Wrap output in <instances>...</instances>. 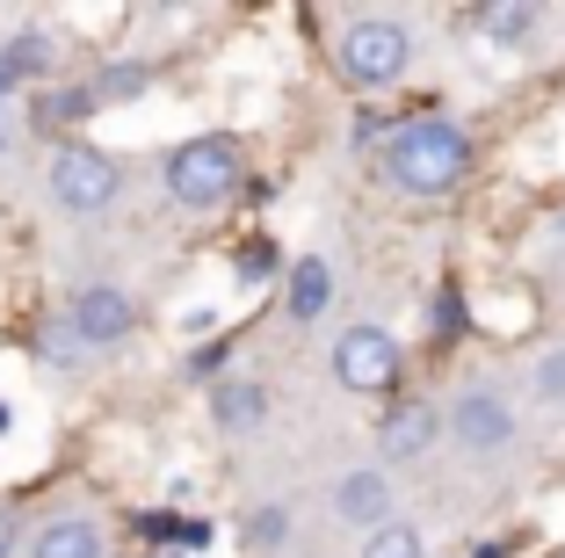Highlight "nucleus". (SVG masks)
<instances>
[{"label": "nucleus", "mask_w": 565, "mask_h": 558, "mask_svg": "<svg viewBox=\"0 0 565 558\" xmlns=\"http://www.w3.org/2000/svg\"><path fill=\"white\" fill-rule=\"evenodd\" d=\"M384 175L406 197H449L457 181L471 175V138L449 124V116H414L392 146H384Z\"/></svg>", "instance_id": "f257e3e1"}, {"label": "nucleus", "mask_w": 565, "mask_h": 558, "mask_svg": "<svg viewBox=\"0 0 565 558\" xmlns=\"http://www.w3.org/2000/svg\"><path fill=\"white\" fill-rule=\"evenodd\" d=\"M160 181L182 211H211V203H225L239 189V146L233 138H189V146L167 152Z\"/></svg>", "instance_id": "f03ea898"}, {"label": "nucleus", "mask_w": 565, "mask_h": 558, "mask_svg": "<svg viewBox=\"0 0 565 558\" xmlns=\"http://www.w3.org/2000/svg\"><path fill=\"white\" fill-rule=\"evenodd\" d=\"M333 59H341V81L349 87H392L406 66H414V36H406L399 22H384V15H363V22L341 30Z\"/></svg>", "instance_id": "7ed1b4c3"}, {"label": "nucleus", "mask_w": 565, "mask_h": 558, "mask_svg": "<svg viewBox=\"0 0 565 558\" xmlns=\"http://www.w3.org/2000/svg\"><path fill=\"white\" fill-rule=\"evenodd\" d=\"M51 197L66 203V211L95 218L124 197V167L95 146H66V152H51Z\"/></svg>", "instance_id": "20e7f679"}, {"label": "nucleus", "mask_w": 565, "mask_h": 558, "mask_svg": "<svg viewBox=\"0 0 565 558\" xmlns=\"http://www.w3.org/2000/svg\"><path fill=\"white\" fill-rule=\"evenodd\" d=\"M399 334L384 327H349L333 341V378L349 385V392H392L399 385Z\"/></svg>", "instance_id": "39448f33"}, {"label": "nucleus", "mask_w": 565, "mask_h": 558, "mask_svg": "<svg viewBox=\"0 0 565 558\" xmlns=\"http://www.w3.org/2000/svg\"><path fill=\"white\" fill-rule=\"evenodd\" d=\"M66 327H73V341H81V348H117V341H131L138 305H131L124 283H87V291L73 297Z\"/></svg>", "instance_id": "423d86ee"}, {"label": "nucleus", "mask_w": 565, "mask_h": 558, "mask_svg": "<svg viewBox=\"0 0 565 558\" xmlns=\"http://www.w3.org/2000/svg\"><path fill=\"white\" fill-rule=\"evenodd\" d=\"M449 428H457V443L479 450V457H493L500 443H515V413H508L500 392H465L457 413H449Z\"/></svg>", "instance_id": "0eeeda50"}, {"label": "nucleus", "mask_w": 565, "mask_h": 558, "mask_svg": "<svg viewBox=\"0 0 565 558\" xmlns=\"http://www.w3.org/2000/svg\"><path fill=\"white\" fill-rule=\"evenodd\" d=\"M333 515L355 523V529H384L392 523V486H384V472H349L333 486Z\"/></svg>", "instance_id": "6e6552de"}, {"label": "nucleus", "mask_w": 565, "mask_h": 558, "mask_svg": "<svg viewBox=\"0 0 565 558\" xmlns=\"http://www.w3.org/2000/svg\"><path fill=\"white\" fill-rule=\"evenodd\" d=\"M30 558H102V529L87 523V515H58V523L36 529Z\"/></svg>", "instance_id": "1a4fd4ad"}, {"label": "nucleus", "mask_w": 565, "mask_h": 558, "mask_svg": "<svg viewBox=\"0 0 565 558\" xmlns=\"http://www.w3.org/2000/svg\"><path fill=\"white\" fill-rule=\"evenodd\" d=\"M435 435H443V421H435L428 407H399L392 421H384L377 443H384V457H420V450H428Z\"/></svg>", "instance_id": "9d476101"}, {"label": "nucleus", "mask_w": 565, "mask_h": 558, "mask_svg": "<svg viewBox=\"0 0 565 558\" xmlns=\"http://www.w3.org/2000/svg\"><path fill=\"white\" fill-rule=\"evenodd\" d=\"M327 297H333L327 262H319V254H305V262L290 269V313H298V319H319V313H327Z\"/></svg>", "instance_id": "9b49d317"}, {"label": "nucleus", "mask_w": 565, "mask_h": 558, "mask_svg": "<svg viewBox=\"0 0 565 558\" xmlns=\"http://www.w3.org/2000/svg\"><path fill=\"white\" fill-rule=\"evenodd\" d=\"M211 413H217V428H262L268 392H262V385H217V392H211Z\"/></svg>", "instance_id": "f8f14e48"}, {"label": "nucleus", "mask_w": 565, "mask_h": 558, "mask_svg": "<svg viewBox=\"0 0 565 558\" xmlns=\"http://www.w3.org/2000/svg\"><path fill=\"white\" fill-rule=\"evenodd\" d=\"M363 558H428V544H420L414 523H384L363 537Z\"/></svg>", "instance_id": "ddd939ff"}, {"label": "nucleus", "mask_w": 565, "mask_h": 558, "mask_svg": "<svg viewBox=\"0 0 565 558\" xmlns=\"http://www.w3.org/2000/svg\"><path fill=\"white\" fill-rule=\"evenodd\" d=\"M479 30L493 36V44H508V51H515L522 36L536 30V8H508V0H500V8H479Z\"/></svg>", "instance_id": "4468645a"}, {"label": "nucleus", "mask_w": 565, "mask_h": 558, "mask_svg": "<svg viewBox=\"0 0 565 558\" xmlns=\"http://www.w3.org/2000/svg\"><path fill=\"white\" fill-rule=\"evenodd\" d=\"M8 59H15V81H36V73L58 66V44H51L44 30H30V36H15V44H8Z\"/></svg>", "instance_id": "2eb2a0df"}, {"label": "nucleus", "mask_w": 565, "mask_h": 558, "mask_svg": "<svg viewBox=\"0 0 565 558\" xmlns=\"http://www.w3.org/2000/svg\"><path fill=\"white\" fill-rule=\"evenodd\" d=\"M247 544H254V551H276V544H290V508H276V501H268V508H254Z\"/></svg>", "instance_id": "dca6fc26"}, {"label": "nucleus", "mask_w": 565, "mask_h": 558, "mask_svg": "<svg viewBox=\"0 0 565 558\" xmlns=\"http://www.w3.org/2000/svg\"><path fill=\"white\" fill-rule=\"evenodd\" d=\"M95 116V95L87 87H58V95H44V124H87Z\"/></svg>", "instance_id": "f3484780"}, {"label": "nucleus", "mask_w": 565, "mask_h": 558, "mask_svg": "<svg viewBox=\"0 0 565 558\" xmlns=\"http://www.w3.org/2000/svg\"><path fill=\"white\" fill-rule=\"evenodd\" d=\"M536 392H544L551 407H565V348H558V356H544V370H536Z\"/></svg>", "instance_id": "a211bd4d"}, {"label": "nucleus", "mask_w": 565, "mask_h": 558, "mask_svg": "<svg viewBox=\"0 0 565 558\" xmlns=\"http://www.w3.org/2000/svg\"><path fill=\"white\" fill-rule=\"evenodd\" d=\"M0 558H15V515L0 508Z\"/></svg>", "instance_id": "6ab92c4d"}, {"label": "nucleus", "mask_w": 565, "mask_h": 558, "mask_svg": "<svg viewBox=\"0 0 565 558\" xmlns=\"http://www.w3.org/2000/svg\"><path fill=\"white\" fill-rule=\"evenodd\" d=\"M15 87V59H8V44H0V95Z\"/></svg>", "instance_id": "aec40b11"}, {"label": "nucleus", "mask_w": 565, "mask_h": 558, "mask_svg": "<svg viewBox=\"0 0 565 558\" xmlns=\"http://www.w3.org/2000/svg\"><path fill=\"white\" fill-rule=\"evenodd\" d=\"M0 152H8V116H0Z\"/></svg>", "instance_id": "412c9836"}, {"label": "nucleus", "mask_w": 565, "mask_h": 558, "mask_svg": "<svg viewBox=\"0 0 565 558\" xmlns=\"http://www.w3.org/2000/svg\"><path fill=\"white\" fill-rule=\"evenodd\" d=\"M0 428H8V407H0Z\"/></svg>", "instance_id": "4be33fe9"}]
</instances>
